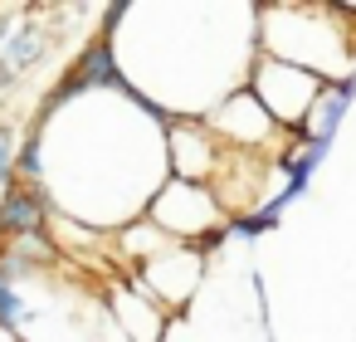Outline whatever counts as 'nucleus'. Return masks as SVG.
<instances>
[{"label": "nucleus", "mask_w": 356, "mask_h": 342, "mask_svg": "<svg viewBox=\"0 0 356 342\" xmlns=\"http://www.w3.org/2000/svg\"><path fill=\"white\" fill-rule=\"evenodd\" d=\"M54 220V201L44 186H10L0 196V244H10L20 235H44Z\"/></svg>", "instance_id": "obj_6"}, {"label": "nucleus", "mask_w": 356, "mask_h": 342, "mask_svg": "<svg viewBox=\"0 0 356 342\" xmlns=\"http://www.w3.org/2000/svg\"><path fill=\"white\" fill-rule=\"evenodd\" d=\"M220 157H225V147L210 137V127L200 118H171L166 123V166L176 181L210 186V176L220 171Z\"/></svg>", "instance_id": "obj_5"}, {"label": "nucleus", "mask_w": 356, "mask_h": 342, "mask_svg": "<svg viewBox=\"0 0 356 342\" xmlns=\"http://www.w3.org/2000/svg\"><path fill=\"white\" fill-rule=\"evenodd\" d=\"M25 308H30V298H25V283H15V279H10V264L0 259V327L20 332V322H25Z\"/></svg>", "instance_id": "obj_11"}, {"label": "nucleus", "mask_w": 356, "mask_h": 342, "mask_svg": "<svg viewBox=\"0 0 356 342\" xmlns=\"http://www.w3.org/2000/svg\"><path fill=\"white\" fill-rule=\"evenodd\" d=\"M20 15H25V10H15V6H6V10H0V49H6V40L15 35V25H20Z\"/></svg>", "instance_id": "obj_14"}, {"label": "nucleus", "mask_w": 356, "mask_h": 342, "mask_svg": "<svg viewBox=\"0 0 356 342\" xmlns=\"http://www.w3.org/2000/svg\"><path fill=\"white\" fill-rule=\"evenodd\" d=\"M225 225H229V235H239V240H259V235H268V230L278 225V210L259 205V210H249V215H239V220H225Z\"/></svg>", "instance_id": "obj_12"}, {"label": "nucleus", "mask_w": 356, "mask_h": 342, "mask_svg": "<svg viewBox=\"0 0 356 342\" xmlns=\"http://www.w3.org/2000/svg\"><path fill=\"white\" fill-rule=\"evenodd\" d=\"M244 88H249V93L264 103V113L293 137V132H302V118H307L312 98L322 93V79L307 74V69H293V64H283V59H273V54L259 49V54L249 59Z\"/></svg>", "instance_id": "obj_1"}, {"label": "nucleus", "mask_w": 356, "mask_h": 342, "mask_svg": "<svg viewBox=\"0 0 356 342\" xmlns=\"http://www.w3.org/2000/svg\"><path fill=\"white\" fill-rule=\"evenodd\" d=\"M54 40H59V35L44 30V25L35 20V10H25L20 25H15V35L6 40V49H0V69H6V74L20 84L30 69H40V64L49 59V45H54Z\"/></svg>", "instance_id": "obj_7"}, {"label": "nucleus", "mask_w": 356, "mask_h": 342, "mask_svg": "<svg viewBox=\"0 0 356 342\" xmlns=\"http://www.w3.org/2000/svg\"><path fill=\"white\" fill-rule=\"evenodd\" d=\"M113 322H118V332H122L127 342H161L166 313H161L152 298H142L132 283H122V288L113 293Z\"/></svg>", "instance_id": "obj_8"}, {"label": "nucleus", "mask_w": 356, "mask_h": 342, "mask_svg": "<svg viewBox=\"0 0 356 342\" xmlns=\"http://www.w3.org/2000/svg\"><path fill=\"white\" fill-rule=\"evenodd\" d=\"M346 108H351V98H346L337 84H322V93L312 98V108H307V118H302V132H298V137L332 147V142H337V132H341V118H346Z\"/></svg>", "instance_id": "obj_9"}, {"label": "nucleus", "mask_w": 356, "mask_h": 342, "mask_svg": "<svg viewBox=\"0 0 356 342\" xmlns=\"http://www.w3.org/2000/svg\"><path fill=\"white\" fill-rule=\"evenodd\" d=\"M147 220H152L166 240H176V244H195L200 235H210L215 225H225V210H220V201H215L210 186H191V181H176V176H171V181L152 196Z\"/></svg>", "instance_id": "obj_3"}, {"label": "nucleus", "mask_w": 356, "mask_h": 342, "mask_svg": "<svg viewBox=\"0 0 356 342\" xmlns=\"http://www.w3.org/2000/svg\"><path fill=\"white\" fill-rule=\"evenodd\" d=\"M200 123L210 127V137H215L225 152H278V147L288 142V132L264 113V103H259L249 88L225 93V103H215Z\"/></svg>", "instance_id": "obj_2"}, {"label": "nucleus", "mask_w": 356, "mask_h": 342, "mask_svg": "<svg viewBox=\"0 0 356 342\" xmlns=\"http://www.w3.org/2000/svg\"><path fill=\"white\" fill-rule=\"evenodd\" d=\"M15 147H20L15 127H10V123H0V196L15 186Z\"/></svg>", "instance_id": "obj_13"}, {"label": "nucleus", "mask_w": 356, "mask_h": 342, "mask_svg": "<svg viewBox=\"0 0 356 342\" xmlns=\"http://www.w3.org/2000/svg\"><path fill=\"white\" fill-rule=\"evenodd\" d=\"M0 342H25V337H15L10 327H0Z\"/></svg>", "instance_id": "obj_15"}, {"label": "nucleus", "mask_w": 356, "mask_h": 342, "mask_svg": "<svg viewBox=\"0 0 356 342\" xmlns=\"http://www.w3.org/2000/svg\"><path fill=\"white\" fill-rule=\"evenodd\" d=\"M200 269H205V259H200L191 244H171V249H161L156 259H147V264H142L127 283L166 313V308H181V303L195 293Z\"/></svg>", "instance_id": "obj_4"}, {"label": "nucleus", "mask_w": 356, "mask_h": 342, "mask_svg": "<svg viewBox=\"0 0 356 342\" xmlns=\"http://www.w3.org/2000/svg\"><path fill=\"white\" fill-rule=\"evenodd\" d=\"M15 181L20 186H44V137H40V127H30L15 147Z\"/></svg>", "instance_id": "obj_10"}]
</instances>
